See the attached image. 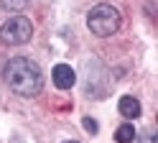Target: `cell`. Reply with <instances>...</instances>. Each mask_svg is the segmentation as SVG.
<instances>
[{"instance_id": "cell-1", "label": "cell", "mask_w": 158, "mask_h": 143, "mask_svg": "<svg viewBox=\"0 0 158 143\" xmlns=\"http://www.w3.org/2000/svg\"><path fill=\"white\" fill-rule=\"evenodd\" d=\"M3 79L15 95L21 97H36L44 89V74L38 69L36 61L26 59V56H15L5 64L3 69Z\"/></svg>"}, {"instance_id": "cell-2", "label": "cell", "mask_w": 158, "mask_h": 143, "mask_svg": "<svg viewBox=\"0 0 158 143\" xmlns=\"http://www.w3.org/2000/svg\"><path fill=\"white\" fill-rule=\"evenodd\" d=\"M120 23H123L120 10L115 5H110V3H100V5H94L89 13H87V26H89V31L94 36H100V38H107V36L117 33Z\"/></svg>"}, {"instance_id": "cell-3", "label": "cell", "mask_w": 158, "mask_h": 143, "mask_svg": "<svg viewBox=\"0 0 158 143\" xmlns=\"http://www.w3.org/2000/svg\"><path fill=\"white\" fill-rule=\"evenodd\" d=\"M33 36V26L26 15H13L0 26V41L8 46H21L26 41H31Z\"/></svg>"}, {"instance_id": "cell-4", "label": "cell", "mask_w": 158, "mask_h": 143, "mask_svg": "<svg viewBox=\"0 0 158 143\" xmlns=\"http://www.w3.org/2000/svg\"><path fill=\"white\" fill-rule=\"evenodd\" d=\"M51 79H54V84L59 89H72L74 82H77V74H74V69L69 64H56L51 69Z\"/></svg>"}, {"instance_id": "cell-5", "label": "cell", "mask_w": 158, "mask_h": 143, "mask_svg": "<svg viewBox=\"0 0 158 143\" xmlns=\"http://www.w3.org/2000/svg\"><path fill=\"white\" fill-rule=\"evenodd\" d=\"M117 110H120V115H123V118H127V120L140 118V102H138L135 97H130V95L120 97V102H117Z\"/></svg>"}, {"instance_id": "cell-6", "label": "cell", "mask_w": 158, "mask_h": 143, "mask_svg": "<svg viewBox=\"0 0 158 143\" xmlns=\"http://www.w3.org/2000/svg\"><path fill=\"white\" fill-rule=\"evenodd\" d=\"M115 141L117 143H133L135 141V128L130 125V123H123V125L115 130Z\"/></svg>"}, {"instance_id": "cell-7", "label": "cell", "mask_w": 158, "mask_h": 143, "mask_svg": "<svg viewBox=\"0 0 158 143\" xmlns=\"http://www.w3.org/2000/svg\"><path fill=\"white\" fill-rule=\"evenodd\" d=\"M82 125H84L87 130H89L92 136H94L97 130H100V125H97V120H92V118H84V120H82Z\"/></svg>"}, {"instance_id": "cell-8", "label": "cell", "mask_w": 158, "mask_h": 143, "mask_svg": "<svg viewBox=\"0 0 158 143\" xmlns=\"http://www.w3.org/2000/svg\"><path fill=\"white\" fill-rule=\"evenodd\" d=\"M138 143H158V138H156L153 130H148V133H143V136L138 138Z\"/></svg>"}, {"instance_id": "cell-9", "label": "cell", "mask_w": 158, "mask_h": 143, "mask_svg": "<svg viewBox=\"0 0 158 143\" xmlns=\"http://www.w3.org/2000/svg\"><path fill=\"white\" fill-rule=\"evenodd\" d=\"M64 143H79V141H64Z\"/></svg>"}, {"instance_id": "cell-10", "label": "cell", "mask_w": 158, "mask_h": 143, "mask_svg": "<svg viewBox=\"0 0 158 143\" xmlns=\"http://www.w3.org/2000/svg\"><path fill=\"white\" fill-rule=\"evenodd\" d=\"M15 143H23V141H15Z\"/></svg>"}]
</instances>
